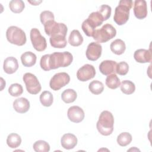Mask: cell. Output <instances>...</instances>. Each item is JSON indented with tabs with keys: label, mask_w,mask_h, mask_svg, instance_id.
Segmentation results:
<instances>
[{
	"label": "cell",
	"mask_w": 152,
	"mask_h": 152,
	"mask_svg": "<svg viewBox=\"0 0 152 152\" xmlns=\"http://www.w3.org/2000/svg\"><path fill=\"white\" fill-rule=\"evenodd\" d=\"M30 37L32 45L35 50L38 52H42L46 49V40L45 37L41 35L40 31L37 28H33L30 30Z\"/></svg>",
	"instance_id": "obj_8"
},
{
	"label": "cell",
	"mask_w": 152,
	"mask_h": 152,
	"mask_svg": "<svg viewBox=\"0 0 152 152\" xmlns=\"http://www.w3.org/2000/svg\"><path fill=\"white\" fill-rule=\"evenodd\" d=\"M30 102L24 97H20L15 99L13 102V108L20 113L27 112L30 109Z\"/></svg>",
	"instance_id": "obj_18"
},
{
	"label": "cell",
	"mask_w": 152,
	"mask_h": 152,
	"mask_svg": "<svg viewBox=\"0 0 152 152\" xmlns=\"http://www.w3.org/2000/svg\"><path fill=\"white\" fill-rule=\"evenodd\" d=\"M40 101L43 106L45 107L50 106L53 102L52 94L49 91H43L40 96Z\"/></svg>",
	"instance_id": "obj_28"
},
{
	"label": "cell",
	"mask_w": 152,
	"mask_h": 152,
	"mask_svg": "<svg viewBox=\"0 0 152 152\" xmlns=\"http://www.w3.org/2000/svg\"><path fill=\"white\" fill-rule=\"evenodd\" d=\"M88 89L93 94L97 95L103 92L104 90V86L101 81L94 80L89 84Z\"/></svg>",
	"instance_id": "obj_29"
},
{
	"label": "cell",
	"mask_w": 152,
	"mask_h": 152,
	"mask_svg": "<svg viewBox=\"0 0 152 152\" xmlns=\"http://www.w3.org/2000/svg\"><path fill=\"white\" fill-rule=\"evenodd\" d=\"M151 52L150 50L144 49H140L135 51L134 58L135 60L139 63L151 62Z\"/></svg>",
	"instance_id": "obj_16"
},
{
	"label": "cell",
	"mask_w": 152,
	"mask_h": 152,
	"mask_svg": "<svg viewBox=\"0 0 152 152\" xmlns=\"http://www.w3.org/2000/svg\"><path fill=\"white\" fill-rule=\"evenodd\" d=\"M77 138L71 133H67L63 135L61 139L62 147L66 150L74 148L77 144Z\"/></svg>",
	"instance_id": "obj_15"
},
{
	"label": "cell",
	"mask_w": 152,
	"mask_h": 152,
	"mask_svg": "<svg viewBox=\"0 0 152 152\" xmlns=\"http://www.w3.org/2000/svg\"><path fill=\"white\" fill-rule=\"evenodd\" d=\"M18 68V63L17 59L13 56L7 58L3 64V69L5 73L12 74L14 73Z\"/></svg>",
	"instance_id": "obj_17"
},
{
	"label": "cell",
	"mask_w": 152,
	"mask_h": 152,
	"mask_svg": "<svg viewBox=\"0 0 152 152\" xmlns=\"http://www.w3.org/2000/svg\"><path fill=\"white\" fill-rule=\"evenodd\" d=\"M121 91L125 94H131L135 90V86L133 82L129 80H124L121 85Z\"/></svg>",
	"instance_id": "obj_27"
},
{
	"label": "cell",
	"mask_w": 152,
	"mask_h": 152,
	"mask_svg": "<svg viewBox=\"0 0 152 152\" xmlns=\"http://www.w3.org/2000/svg\"><path fill=\"white\" fill-rule=\"evenodd\" d=\"M96 70L90 64H85L78 69L77 72V77L81 81H87L94 77Z\"/></svg>",
	"instance_id": "obj_10"
},
{
	"label": "cell",
	"mask_w": 152,
	"mask_h": 152,
	"mask_svg": "<svg viewBox=\"0 0 152 152\" xmlns=\"http://www.w3.org/2000/svg\"><path fill=\"white\" fill-rule=\"evenodd\" d=\"M117 63L112 60H105L102 61L99 65L100 72L104 75H108L111 74L116 73Z\"/></svg>",
	"instance_id": "obj_14"
},
{
	"label": "cell",
	"mask_w": 152,
	"mask_h": 152,
	"mask_svg": "<svg viewBox=\"0 0 152 152\" xmlns=\"http://www.w3.org/2000/svg\"><path fill=\"white\" fill-rule=\"evenodd\" d=\"M97 12L102 17L103 21H106L109 19L111 15L112 8L109 5L104 4L100 7Z\"/></svg>",
	"instance_id": "obj_34"
},
{
	"label": "cell",
	"mask_w": 152,
	"mask_h": 152,
	"mask_svg": "<svg viewBox=\"0 0 152 152\" xmlns=\"http://www.w3.org/2000/svg\"><path fill=\"white\" fill-rule=\"evenodd\" d=\"M40 19L42 24L43 25H45L47 22L51 20H54L55 17L53 12H52L51 11H44L40 13Z\"/></svg>",
	"instance_id": "obj_36"
},
{
	"label": "cell",
	"mask_w": 152,
	"mask_h": 152,
	"mask_svg": "<svg viewBox=\"0 0 152 152\" xmlns=\"http://www.w3.org/2000/svg\"><path fill=\"white\" fill-rule=\"evenodd\" d=\"M23 88L21 84L18 83L12 84L8 88V93L11 96L18 97L22 94Z\"/></svg>",
	"instance_id": "obj_33"
},
{
	"label": "cell",
	"mask_w": 152,
	"mask_h": 152,
	"mask_svg": "<svg viewBox=\"0 0 152 152\" xmlns=\"http://www.w3.org/2000/svg\"><path fill=\"white\" fill-rule=\"evenodd\" d=\"M110 48L111 51L113 53L120 55L124 53L126 49V45L125 42L122 40L120 39H117L111 43L110 45Z\"/></svg>",
	"instance_id": "obj_20"
},
{
	"label": "cell",
	"mask_w": 152,
	"mask_h": 152,
	"mask_svg": "<svg viewBox=\"0 0 152 152\" xmlns=\"http://www.w3.org/2000/svg\"><path fill=\"white\" fill-rule=\"evenodd\" d=\"M69 43L72 46H78L83 42V37L78 30H73L68 38Z\"/></svg>",
	"instance_id": "obj_22"
},
{
	"label": "cell",
	"mask_w": 152,
	"mask_h": 152,
	"mask_svg": "<svg viewBox=\"0 0 152 152\" xmlns=\"http://www.w3.org/2000/svg\"><path fill=\"white\" fill-rule=\"evenodd\" d=\"M42 1H28V2L30 3L31 5H38L39 4H40Z\"/></svg>",
	"instance_id": "obj_38"
},
{
	"label": "cell",
	"mask_w": 152,
	"mask_h": 152,
	"mask_svg": "<svg viewBox=\"0 0 152 152\" xmlns=\"http://www.w3.org/2000/svg\"><path fill=\"white\" fill-rule=\"evenodd\" d=\"M36 55L31 52H26L21 56V61L22 64L26 67H31L36 62Z\"/></svg>",
	"instance_id": "obj_19"
},
{
	"label": "cell",
	"mask_w": 152,
	"mask_h": 152,
	"mask_svg": "<svg viewBox=\"0 0 152 152\" xmlns=\"http://www.w3.org/2000/svg\"><path fill=\"white\" fill-rule=\"evenodd\" d=\"M116 34L115 27L110 24H105L101 28L95 30L93 37L97 43H105L115 37Z\"/></svg>",
	"instance_id": "obj_5"
},
{
	"label": "cell",
	"mask_w": 152,
	"mask_h": 152,
	"mask_svg": "<svg viewBox=\"0 0 152 152\" xmlns=\"http://www.w3.org/2000/svg\"><path fill=\"white\" fill-rule=\"evenodd\" d=\"M77 97V94L76 91L71 88L64 90L61 94L62 100L66 103H71L74 102Z\"/></svg>",
	"instance_id": "obj_24"
},
{
	"label": "cell",
	"mask_w": 152,
	"mask_h": 152,
	"mask_svg": "<svg viewBox=\"0 0 152 152\" xmlns=\"http://www.w3.org/2000/svg\"><path fill=\"white\" fill-rule=\"evenodd\" d=\"M102 52V45L97 42H92L87 46L86 55L88 60L94 61L97 60L101 56Z\"/></svg>",
	"instance_id": "obj_11"
},
{
	"label": "cell",
	"mask_w": 152,
	"mask_h": 152,
	"mask_svg": "<svg viewBox=\"0 0 152 152\" xmlns=\"http://www.w3.org/2000/svg\"><path fill=\"white\" fill-rule=\"evenodd\" d=\"M133 2L131 0H121L116 7L113 16L114 21L119 26L125 24L129 17V11Z\"/></svg>",
	"instance_id": "obj_3"
},
{
	"label": "cell",
	"mask_w": 152,
	"mask_h": 152,
	"mask_svg": "<svg viewBox=\"0 0 152 152\" xmlns=\"http://www.w3.org/2000/svg\"><path fill=\"white\" fill-rule=\"evenodd\" d=\"M114 118L112 113L107 110H104L100 113L96 124L99 132L104 136L110 135L113 131Z\"/></svg>",
	"instance_id": "obj_2"
},
{
	"label": "cell",
	"mask_w": 152,
	"mask_h": 152,
	"mask_svg": "<svg viewBox=\"0 0 152 152\" xmlns=\"http://www.w3.org/2000/svg\"><path fill=\"white\" fill-rule=\"evenodd\" d=\"M49 41L50 45L55 48H64L67 45L66 36L61 34L50 36Z\"/></svg>",
	"instance_id": "obj_21"
},
{
	"label": "cell",
	"mask_w": 152,
	"mask_h": 152,
	"mask_svg": "<svg viewBox=\"0 0 152 152\" xmlns=\"http://www.w3.org/2000/svg\"><path fill=\"white\" fill-rule=\"evenodd\" d=\"M43 26L46 34L50 37L59 34L66 36L68 31L67 27L65 24L57 23L55 20L49 21Z\"/></svg>",
	"instance_id": "obj_6"
},
{
	"label": "cell",
	"mask_w": 152,
	"mask_h": 152,
	"mask_svg": "<svg viewBox=\"0 0 152 152\" xmlns=\"http://www.w3.org/2000/svg\"><path fill=\"white\" fill-rule=\"evenodd\" d=\"M9 7L12 12L20 13L23 11L25 4L22 0H12L9 3Z\"/></svg>",
	"instance_id": "obj_30"
},
{
	"label": "cell",
	"mask_w": 152,
	"mask_h": 152,
	"mask_svg": "<svg viewBox=\"0 0 152 152\" xmlns=\"http://www.w3.org/2000/svg\"><path fill=\"white\" fill-rule=\"evenodd\" d=\"M88 18L93 23V24L96 27L102 25V24L103 22L102 17L97 11L91 12L89 15Z\"/></svg>",
	"instance_id": "obj_35"
},
{
	"label": "cell",
	"mask_w": 152,
	"mask_h": 152,
	"mask_svg": "<svg viewBox=\"0 0 152 152\" xmlns=\"http://www.w3.org/2000/svg\"><path fill=\"white\" fill-rule=\"evenodd\" d=\"M128 70H129V66L126 62L122 61L117 64L116 73L118 74L119 75H125L128 73Z\"/></svg>",
	"instance_id": "obj_37"
},
{
	"label": "cell",
	"mask_w": 152,
	"mask_h": 152,
	"mask_svg": "<svg viewBox=\"0 0 152 152\" xmlns=\"http://www.w3.org/2000/svg\"><path fill=\"white\" fill-rule=\"evenodd\" d=\"M70 81L69 75L64 72L55 74L49 82L50 87L54 91H58L65 86Z\"/></svg>",
	"instance_id": "obj_9"
},
{
	"label": "cell",
	"mask_w": 152,
	"mask_h": 152,
	"mask_svg": "<svg viewBox=\"0 0 152 152\" xmlns=\"http://www.w3.org/2000/svg\"><path fill=\"white\" fill-rule=\"evenodd\" d=\"M21 137L16 133H11L9 134L7 138V144L11 148H15L21 144Z\"/></svg>",
	"instance_id": "obj_23"
},
{
	"label": "cell",
	"mask_w": 152,
	"mask_h": 152,
	"mask_svg": "<svg viewBox=\"0 0 152 152\" xmlns=\"http://www.w3.org/2000/svg\"><path fill=\"white\" fill-rule=\"evenodd\" d=\"M134 14L140 20L145 18L147 15V2L144 0H136L134 2Z\"/></svg>",
	"instance_id": "obj_13"
},
{
	"label": "cell",
	"mask_w": 152,
	"mask_h": 152,
	"mask_svg": "<svg viewBox=\"0 0 152 152\" xmlns=\"http://www.w3.org/2000/svg\"><path fill=\"white\" fill-rule=\"evenodd\" d=\"M81 28L84 33L88 37H93L96 30L95 26L88 18H87L83 22Z\"/></svg>",
	"instance_id": "obj_26"
},
{
	"label": "cell",
	"mask_w": 152,
	"mask_h": 152,
	"mask_svg": "<svg viewBox=\"0 0 152 152\" xmlns=\"http://www.w3.org/2000/svg\"><path fill=\"white\" fill-rule=\"evenodd\" d=\"M23 81L26 84L27 91L31 94H37L42 88L41 85L37 78L33 74L27 72L23 77Z\"/></svg>",
	"instance_id": "obj_7"
},
{
	"label": "cell",
	"mask_w": 152,
	"mask_h": 152,
	"mask_svg": "<svg viewBox=\"0 0 152 152\" xmlns=\"http://www.w3.org/2000/svg\"><path fill=\"white\" fill-rule=\"evenodd\" d=\"M107 87L110 89H116L121 85L119 78L115 74L108 75L105 81Z\"/></svg>",
	"instance_id": "obj_25"
},
{
	"label": "cell",
	"mask_w": 152,
	"mask_h": 152,
	"mask_svg": "<svg viewBox=\"0 0 152 152\" xmlns=\"http://www.w3.org/2000/svg\"><path fill=\"white\" fill-rule=\"evenodd\" d=\"M73 61V56L69 52H54L46 54L42 56L40 65L44 71H50L60 67H66L71 65Z\"/></svg>",
	"instance_id": "obj_1"
},
{
	"label": "cell",
	"mask_w": 152,
	"mask_h": 152,
	"mask_svg": "<svg viewBox=\"0 0 152 152\" xmlns=\"http://www.w3.org/2000/svg\"><path fill=\"white\" fill-rule=\"evenodd\" d=\"M132 135L127 132H124L121 133L117 137L118 144L122 146L125 147L129 144L132 141Z\"/></svg>",
	"instance_id": "obj_31"
},
{
	"label": "cell",
	"mask_w": 152,
	"mask_h": 152,
	"mask_svg": "<svg viewBox=\"0 0 152 152\" xmlns=\"http://www.w3.org/2000/svg\"><path fill=\"white\" fill-rule=\"evenodd\" d=\"M67 116L71 122L79 123L83 121L84 118L85 114L82 108L78 106H73L68 109Z\"/></svg>",
	"instance_id": "obj_12"
},
{
	"label": "cell",
	"mask_w": 152,
	"mask_h": 152,
	"mask_svg": "<svg viewBox=\"0 0 152 152\" xmlns=\"http://www.w3.org/2000/svg\"><path fill=\"white\" fill-rule=\"evenodd\" d=\"M33 149L36 152H48L50 150L49 144L45 141L38 140L33 144Z\"/></svg>",
	"instance_id": "obj_32"
},
{
	"label": "cell",
	"mask_w": 152,
	"mask_h": 152,
	"mask_svg": "<svg viewBox=\"0 0 152 152\" xmlns=\"http://www.w3.org/2000/svg\"><path fill=\"white\" fill-rule=\"evenodd\" d=\"M7 40L11 44L23 46L26 43V35L24 31L17 26L9 27L6 31Z\"/></svg>",
	"instance_id": "obj_4"
}]
</instances>
